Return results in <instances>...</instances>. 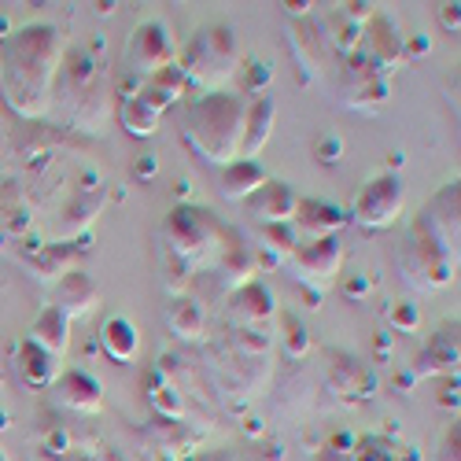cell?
I'll return each instance as SVG.
<instances>
[{"label": "cell", "mask_w": 461, "mask_h": 461, "mask_svg": "<svg viewBox=\"0 0 461 461\" xmlns=\"http://www.w3.org/2000/svg\"><path fill=\"white\" fill-rule=\"evenodd\" d=\"M63 52V33L52 23H30L5 37V49H0V96L23 122H45L52 114V86Z\"/></svg>", "instance_id": "obj_1"}, {"label": "cell", "mask_w": 461, "mask_h": 461, "mask_svg": "<svg viewBox=\"0 0 461 461\" xmlns=\"http://www.w3.org/2000/svg\"><path fill=\"white\" fill-rule=\"evenodd\" d=\"M274 332L225 329L203 351V376L221 402L244 406L266 392L274 376Z\"/></svg>", "instance_id": "obj_2"}, {"label": "cell", "mask_w": 461, "mask_h": 461, "mask_svg": "<svg viewBox=\"0 0 461 461\" xmlns=\"http://www.w3.org/2000/svg\"><path fill=\"white\" fill-rule=\"evenodd\" d=\"M114 104V74L89 49H67L52 86V111H59L63 126L70 133H104Z\"/></svg>", "instance_id": "obj_3"}, {"label": "cell", "mask_w": 461, "mask_h": 461, "mask_svg": "<svg viewBox=\"0 0 461 461\" xmlns=\"http://www.w3.org/2000/svg\"><path fill=\"white\" fill-rule=\"evenodd\" d=\"M244 114H248V100L240 93H229V89L200 93L181 119V140L200 163L221 170L240 159Z\"/></svg>", "instance_id": "obj_4"}, {"label": "cell", "mask_w": 461, "mask_h": 461, "mask_svg": "<svg viewBox=\"0 0 461 461\" xmlns=\"http://www.w3.org/2000/svg\"><path fill=\"white\" fill-rule=\"evenodd\" d=\"M233 237L229 229L203 207H174L159 229V240H163V251H167V262L174 266V295L188 292L192 277L218 258L221 244Z\"/></svg>", "instance_id": "obj_5"}, {"label": "cell", "mask_w": 461, "mask_h": 461, "mask_svg": "<svg viewBox=\"0 0 461 461\" xmlns=\"http://www.w3.org/2000/svg\"><path fill=\"white\" fill-rule=\"evenodd\" d=\"M177 67L188 86L200 93H221L240 70L237 37L225 23H207L188 37V45L177 49Z\"/></svg>", "instance_id": "obj_6"}, {"label": "cell", "mask_w": 461, "mask_h": 461, "mask_svg": "<svg viewBox=\"0 0 461 461\" xmlns=\"http://www.w3.org/2000/svg\"><path fill=\"white\" fill-rule=\"evenodd\" d=\"M177 63V41H174V33L163 19L156 15H148L140 19L130 37H126V45H122V59H119V78H114V100L119 96H130L140 82L148 78H156V74H163L167 67Z\"/></svg>", "instance_id": "obj_7"}, {"label": "cell", "mask_w": 461, "mask_h": 461, "mask_svg": "<svg viewBox=\"0 0 461 461\" xmlns=\"http://www.w3.org/2000/svg\"><path fill=\"white\" fill-rule=\"evenodd\" d=\"M107 203V177L100 170H82L70 177V188L52 207V221L33 229L41 244H74L89 237V225L100 218Z\"/></svg>", "instance_id": "obj_8"}, {"label": "cell", "mask_w": 461, "mask_h": 461, "mask_svg": "<svg viewBox=\"0 0 461 461\" xmlns=\"http://www.w3.org/2000/svg\"><path fill=\"white\" fill-rule=\"evenodd\" d=\"M399 270H402V281L413 288V292H439L454 281L457 274V255L447 251L432 229L413 218L410 233L399 248Z\"/></svg>", "instance_id": "obj_9"}, {"label": "cell", "mask_w": 461, "mask_h": 461, "mask_svg": "<svg viewBox=\"0 0 461 461\" xmlns=\"http://www.w3.org/2000/svg\"><path fill=\"white\" fill-rule=\"evenodd\" d=\"M336 100H339V107L358 111V114H380L392 104V78L355 52L343 59V67L336 74Z\"/></svg>", "instance_id": "obj_10"}, {"label": "cell", "mask_w": 461, "mask_h": 461, "mask_svg": "<svg viewBox=\"0 0 461 461\" xmlns=\"http://www.w3.org/2000/svg\"><path fill=\"white\" fill-rule=\"evenodd\" d=\"M402 207H406L402 177L395 170H384L358 188V196L351 203V221L358 229H366V233H380V229H392L399 221Z\"/></svg>", "instance_id": "obj_11"}, {"label": "cell", "mask_w": 461, "mask_h": 461, "mask_svg": "<svg viewBox=\"0 0 461 461\" xmlns=\"http://www.w3.org/2000/svg\"><path fill=\"white\" fill-rule=\"evenodd\" d=\"M321 384L325 392L348 406H358L366 399H373L376 392V373L348 351H325V369H321Z\"/></svg>", "instance_id": "obj_12"}, {"label": "cell", "mask_w": 461, "mask_h": 461, "mask_svg": "<svg viewBox=\"0 0 461 461\" xmlns=\"http://www.w3.org/2000/svg\"><path fill=\"white\" fill-rule=\"evenodd\" d=\"M343 240L339 237H318V240H299L292 258L285 262L295 274V281H306L311 288H325L343 270Z\"/></svg>", "instance_id": "obj_13"}, {"label": "cell", "mask_w": 461, "mask_h": 461, "mask_svg": "<svg viewBox=\"0 0 461 461\" xmlns=\"http://www.w3.org/2000/svg\"><path fill=\"white\" fill-rule=\"evenodd\" d=\"M376 15V5H362V0H351V5H332L325 12L314 15L318 23V33L329 52H339L343 59L358 52V37H362V26Z\"/></svg>", "instance_id": "obj_14"}, {"label": "cell", "mask_w": 461, "mask_h": 461, "mask_svg": "<svg viewBox=\"0 0 461 461\" xmlns=\"http://www.w3.org/2000/svg\"><path fill=\"white\" fill-rule=\"evenodd\" d=\"M221 318H225V329H258V332H270L274 329V318H277V303L270 295L258 277L233 288L225 299H221Z\"/></svg>", "instance_id": "obj_15"}, {"label": "cell", "mask_w": 461, "mask_h": 461, "mask_svg": "<svg viewBox=\"0 0 461 461\" xmlns=\"http://www.w3.org/2000/svg\"><path fill=\"white\" fill-rule=\"evenodd\" d=\"M288 56L295 63V78L299 86H314L321 74L329 70V59L332 52L325 49L321 33H318V23L314 15H303V19H288Z\"/></svg>", "instance_id": "obj_16"}, {"label": "cell", "mask_w": 461, "mask_h": 461, "mask_svg": "<svg viewBox=\"0 0 461 461\" xmlns=\"http://www.w3.org/2000/svg\"><path fill=\"white\" fill-rule=\"evenodd\" d=\"M86 251V240H74V244H41V240H23L19 248V266L30 274V281L37 285H56L63 274L74 270V262Z\"/></svg>", "instance_id": "obj_17"}, {"label": "cell", "mask_w": 461, "mask_h": 461, "mask_svg": "<svg viewBox=\"0 0 461 461\" xmlns=\"http://www.w3.org/2000/svg\"><path fill=\"white\" fill-rule=\"evenodd\" d=\"M358 56L366 63H373L380 74H392L406 63V41L399 37V26L376 8V15L362 26V37H358Z\"/></svg>", "instance_id": "obj_18"}, {"label": "cell", "mask_w": 461, "mask_h": 461, "mask_svg": "<svg viewBox=\"0 0 461 461\" xmlns=\"http://www.w3.org/2000/svg\"><path fill=\"white\" fill-rule=\"evenodd\" d=\"M52 406L74 417H96L104 410V384L96 376H89L86 369H67L56 376V384L49 388Z\"/></svg>", "instance_id": "obj_19"}, {"label": "cell", "mask_w": 461, "mask_h": 461, "mask_svg": "<svg viewBox=\"0 0 461 461\" xmlns=\"http://www.w3.org/2000/svg\"><path fill=\"white\" fill-rule=\"evenodd\" d=\"M417 218L432 229L436 240H439L447 251L457 255V244H461V181H457V177L447 181V185L436 192V196H432L425 207H420Z\"/></svg>", "instance_id": "obj_20"}, {"label": "cell", "mask_w": 461, "mask_h": 461, "mask_svg": "<svg viewBox=\"0 0 461 461\" xmlns=\"http://www.w3.org/2000/svg\"><path fill=\"white\" fill-rule=\"evenodd\" d=\"M144 447L156 450L159 461H185L200 450V432L188 425V420H163L156 417L151 425L140 432Z\"/></svg>", "instance_id": "obj_21"}, {"label": "cell", "mask_w": 461, "mask_h": 461, "mask_svg": "<svg viewBox=\"0 0 461 461\" xmlns=\"http://www.w3.org/2000/svg\"><path fill=\"white\" fill-rule=\"evenodd\" d=\"M52 306H56L59 314H67L70 321H78V318L93 314L96 306H100V288H96V281H93L86 270H78V266H74L70 274H63V277L52 285Z\"/></svg>", "instance_id": "obj_22"}, {"label": "cell", "mask_w": 461, "mask_h": 461, "mask_svg": "<svg viewBox=\"0 0 461 461\" xmlns=\"http://www.w3.org/2000/svg\"><path fill=\"white\" fill-rule=\"evenodd\" d=\"M295 207H299V196L285 185V181H266L255 196L244 200V211L262 221V225H288L295 218Z\"/></svg>", "instance_id": "obj_23"}, {"label": "cell", "mask_w": 461, "mask_h": 461, "mask_svg": "<svg viewBox=\"0 0 461 461\" xmlns=\"http://www.w3.org/2000/svg\"><path fill=\"white\" fill-rule=\"evenodd\" d=\"M167 325L181 343H203L207 325H211V311H207V303H200L192 292H181L167 306Z\"/></svg>", "instance_id": "obj_24"}, {"label": "cell", "mask_w": 461, "mask_h": 461, "mask_svg": "<svg viewBox=\"0 0 461 461\" xmlns=\"http://www.w3.org/2000/svg\"><path fill=\"white\" fill-rule=\"evenodd\" d=\"M343 221H348V214L329 200H299L292 229L299 233V240H318V237H339Z\"/></svg>", "instance_id": "obj_25"}, {"label": "cell", "mask_w": 461, "mask_h": 461, "mask_svg": "<svg viewBox=\"0 0 461 461\" xmlns=\"http://www.w3.org/2000/svg\"><path fill=\"white\" fill-rule=\"evenodd\" d=\"M15 373H19V380H23V388H30V392H49L63 369H59V362H56L45 348H37L33 339H23L19 348H15Z\"/></svg>", "instance_id": "obj_26"}, {"label": "cell", "mask_w": 461, "mask_h": 461, "mask_svg": "<svg viewBox=\"0 0 461 461\" xmlns=\"http://www.w3.org/2000/svg\"><path fill=\"white\" fill-rule=\"evenodd\" d=\"M274 122H277V104L274 96H255L248 104V114H244V137H240V159H255L258 151L270 144L274 137Z\"/></svg>", "instance_id": "obj_27"}, {"label": "cell", "mask_w": 461, "mask_h": 461, "mask_svg": "<svg viewBox=\"0 0 461 461\" xmlns=\"http://www.w3.org/2000/svg\"><path fill=\"white\" fill-rule=\"evenodd\" d=\"M457 373V325H447L432 343L429 351H420L410 376L420 380V376H450Z\"/></svg>", "instance_id": "obj_28"}, {"label": "cell", "mask_w": 461, "mask_h": 461, "mask_svg": "<svg viewBox=\"0 0 461 461\" xmlns=\"http://www.w3.org/2000/svg\"><path fill=\"white\" fill-rule=\"evenodd\" d=\"M270 181V174L262 170L258 159H237V163H229L221 167L218 174V192L225 200H233V203H244L248 196H255V192Z\"/></svg>", "instance_id": "obj_29"}, {"label": "cell", "mask_w": 461, "mask_h": 461, "mask_svg": "<svg viewBox=\"0 0 461 461\" xmlns=\"http://www.w3.org/2000/svg\"><path fill=\"white\" fill-rule=\"evenodd\" d=\"M188 93V82H185V74H181V67L174 63V67H167L163 74H156V78H148V82H140L130 96H140L151 111L156 114H167L181 96Z\"/></svg>", "instance_id": "obj_30"}, {"label": "cell", "mask_w": 461, "mask_h": 461, "mask_svg": "<svg viewBox=\"0 0 461 461\" xmlns=\"http://www.w3.org/2000/svg\"><path fill=\"white\" fill-rule=\"evenodd\" d=\"M26 339H33L37 348H45L56 362H63V355H67V348H70V318H67V314H59L56 306L49 303L45 311L33 318V325H30Z\"/></svg>", "instance_id": "obj_31"}, {"label": "cell", "mask_w": 461, "mask_h": 461, "mask_svg": "<svg viewBox=\"0 0 461 461\" xmlns=\"http://www.w3.org/2000/svg\"><path fill=\"white\" fill-rule=\"evenodd\" d=\"M100 348L111 362H119V366H130L140 351V332L130 318L122 314H111L104 325H100Z\"/></svg>", "instance_id": "obj_32"}, {"label": "cell", "mask_w": 461, "mask_h": 461, "mask_svg": "<svg viewBox=\"0 0 461 461\" xmlns=\"http://www.w3.org/2000/svg\"><path fill=\"white\" fill-rule=\"evenodd\" d=\"M148 402H151V410H156V417H163V420H188L185 395L159 369H151V376H148Z\"/></svg>", "instance_id": "obj_33"}, {"label": "cell", "mask_w": 461, "mask_h": 461, "mask_svg": "<svg viewBox=\"0 0 461 461\" xmlns=\"http://www.w3.org/2000/svg\"><path fill=\"white\" fill-rule=\"evenodd\" d=\"M114 114H119V122H122V130L130 137H151L159 130V122H163V114H156L140 96H119Z\"/></svg>", "instance_id": "obj_34"}, {"label": "cell", "mask_w": 461, "mask_h": 461, "mask_svg": "<svg viewBox=\"0 0 461 461\" xmlns=\"http://www.w3.org/2000/svg\"><path fill=\"white\" fill-rule=\"evenodd\" d=\"M295 244H299V233L292 229V221L288 225H262V233H258V248L266 251V258L277 262V266H285L292 258Z\"/></svg>", "instance_id": "obj_35"}, {"label": "cell", "mask_w": 461, "mask_h": 461, "mask_svg": "<svg viewBox=\"0 0 461 461\" xmlns=\"http://www.w3.org/2000/svg\"><path fill=\"white\" fill-rule=\"evenodd\" d=\"M277 325L285 332H281V343H274V351H281L285 362H306V355H311V336H306V329L299 325V318L281 314Z\"/></svg>", "instance_id": "obj_36"}, {"label": "cell", "mask_w": 461, "mask_h": 461, "mask_svg": "<svg viewBox=\"0 0 461 461\" xmlns=\"http://www.w3.org/2000/svg\"><path fill=\"white\" fill-rule=\"evenodd\" d=\"M30 461H126L119 450H111L104 443H89L82 450H70V454H45V450H30Z\"/></svg>", "instance_id": "obj_37"}, {"label": "cell", "mask_w": 461, "mask_h": 461, "mask_svg": "<svg viewBox=\"0 0 461 461\" xmlns=\"http://www.w3.org/2000/svg\"><path fill=\"white\" fill-rule=\"evenodd\" d=\"M348 461H399V447L384 436H366V439H355Z\"/></svg>", "instance_id": "obj_38"}, {"label": "cell", "mask_w": 461, "mask_h": 461, "mask_svg": "<svg viewBox=\"0 0 461 461\" xmlns=\"http://www.w3.org/2000/svg\"><path fill=\"white\" fill-rule=\"evenodd\" d=\"M384 321H388L395 332H417L420 311L413 303H392V306H384Z\"/></svg>", "instance_id": "obj_39"}, {"label": "cell", "mask_w": 461, "mask_h": 461, "mask_svg": "<svg viewBox=\"0 0 461 461\" xmlns=\"http://www.w3.org/2000/svg\"><path fill=\"white\" fill-rule=\"evenodd\" d=\"M229 461H285V447L277 439H255L240 454H229Z\"/></svg>", "instance_id": "obj_40"}, {"label": "cell", "mask_w": 461, "mask_h": 461, "mask_svg": "<svg viewBox=\"0 0 461 461\" xmlns=\"http://www.w3.org/2000/svg\"><path fill=\"white\" fill-rule=\"evenodd\" d=\"M248 70H244V93H251V96H266V86H270V67H266L262 59H251V63H244Z\"/></svg>", "instance_id": "obj_41"}, {"label": "cell", "mask_w": 461, "mask_h": 461, "mask_svg": "<svg viewBox=\"0 0 461 461\" xmlns=\"http://www.w3.org/2000/svg\"><path fill=\"white\" fill-rule=\"evenodd\" d=\"M314 151H318V159H321L325 167H332V163H339V159H343V140H339L336 133H325V137H318Z\"/></svg>", "instance_id": "obj_42"}, {"label": "cell", "mask_w": 461, "mask_h": 461, "mask_svg": "<svg viewBox=\"0 0 461 461\" xmlns=\"http://www.w3.org/2000/svg\"><path fill=\"white\" fill-rule=\"evenodd\" d=\"M436 461H461V432H457V420L447 429L439 450H436Z\"/></svg>", "instance_id": "obj_43"}, {"label": "cell", "mask_w": 461, "mask_h": 461, "mask_svg": "<svg viewBox=\"0 0 461 461\" xmlns=\"http://www.w3.org/2000/svg\"><path fill=\"white\" fill-rule=\"evenodd\" d=\"M369 288H373V281H369V277H355V281H343V288H339V292L348 295V299H362Z\"/></svg>", "instance_id": "obj_44"}, {"label": "cell", "mask_w": 461, "mask_h": 461, "mask_svg": "<svg viewBox=\"0 0 461 461\" xmlns=\"http://www.w3.org/2000/svg\"><path fill=\"white\" fill-rule=\"evenodd\" d=\"M185 461H229V454H218V450H196V454L185 457Z\"/></svg>", "instance_id": "obj_45"}, {"label": "cell", "mask_w": 461, "mask_h": 461, "mask_svg": "<svg viewBox=\"0 0 461 461\" xmlns=\"http://www.w3.org/2000/svg\"><path fill=\"white\" fill-rule=\"evenodd\" d=\"M443 26L457 30V5H443Z\"/></svg>", "instance_id": "obj_46"}, {"label": "cell", "mask_w": 461, "mask_h": 461, "mask_svg": "<svg viewBox=\"0 0 461 461\" xmlns=\"http://www.w3.org/2000/svg\"><path fill=\"white\" fill-rule=\"evenodd\" d=\"M311 454H314L311 461H348L343 454H332V450H325V447H318V450H311Z\"/></svg>", "instance_id": "obj_47"}, {"label": "cell", "mask_w": 461, "mask_h": 461, "mask_svg": "<svg viewBox=\"0 0 461 461\" xmlns=\"http://www.w3.org/2000/svg\"><path fill=\"white\" fill-rule=\"evenodd\" d=\"M151 170H156V163H151V159H140V167H137V174H140V177H148Z\"/></svg>", "instance_id": "obj_48"}, {"label": "cell", "mask_w": 461, "mask_h": 461, "mask_svg": "<svg viewBox=\"0 0 461 461\" xmlns=\"http://www.w3.org/2000/svg\"><path fill=\"white\" fill-rule=\"evenodd\" d=\"M399 461H417V454H399Z\"/></svg>", "instance_id": "obj_49"}, {"label": "cell", "mask_w": 461, "mask_h": 461, "mask_svg": "<svg viewBox=\"0 0 461 461\" xmlns=\"http://www.w3.org/2000/svg\"><path fill=\"white\" fill-rule=\"evenodd\" d=\"M0 461H8V457H5V454H0Z\"/></svg>", "instance_id": "obj_50"}, {"label": "cell", "mask_w": 461, "mask_h": 461, "mask_svg": "<svg viewBox=\"0 0 461 461\" xmlns=\"http://www.w3.org/2000/svg\"><path fill=\"white\" fill-rule=\"evenodd\" d=\"M0 380H5V376H0Z\"/></svg>", "instance_id": "obj_51"}]
</instances>
